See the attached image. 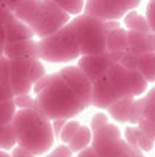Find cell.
Returning <instances> with one entry per match:
<instances>
[{
	"label": "cell",
	"mask_w": 155,
	"mask_h": 157,
	"mask_svg": "<svg viewBox=\"0 0 155 157\" xmlns=\"http://www.w3.org/2000/svg\"><path fill=\"white\" fill-rule=\"evenodd\" d=\"M143 97L139 100H135L132 104V109H130V115H129V123H132V126H136L139 121L143 117Z\"/></svg>",
	"instance_id": "cell-27"
},
{
	"label": "cell",
	"mask_w": 155,
	"mask_h": 157,
	"mask_svg": "<svg viewBox=\"0 0 155 157\" xmlns=\"http://www.w3.org/2000/svg\"><path fill=\"white\" fill-rule=\"evenodd\" d=\"M133 101H135V97L132 96L119 98L117 101L113 103L107 109L110 116L113 117L114 121H117V122H121V123L129 122V115H130V109H132Z\"/></svg>",
	"instance_id": "cell-18"
},
{
	"label": "cell",
	"mask_w": 155,
	"mask_h": 157,
	"mask_svg": "<svg viewBox=\"0 0 155 157\" xmlns=\"http://www.w3.org/2000/svg\"><path fill=\"white\" fill-rule=\"evenodd\" d=\"M16 145V137L12 123H0V150H13Z\"/></svg>",
	"instance_id": "cell-22"
},
{
	"label": "cell",
	"mask_w": 155,
	"mask_h": 157,
	"mask_svg": "<svg viewBox=\"0 0 155 157\" xmlns=\"http://www.w3.org/2000/svg\"><path fill=\"white\" fill-rule=\"evenodd\" d=\"M59 6L69 15V16H72V15H76V16H79L82 10H83V7H85V2H81V0H65V2H56Z\"/></svg>",
	"instance_id": "cell-26"
},
{
	"label": "cell",
	"mask_w": 155,
	"mask_h": 157,
	"mask_svg": "<svg viewBox=\"0 0 155 157\" xmlns=\"http://www.w3.org/2000/svg\"><path fill=\"white\" fill-rule=\"evenodd\" d=\"M13 101L16 109H31L35 106V100L31 94H22V96L13 97Z\"/></svg>",
	"instance_id": "cell-30"
},
{
	"label": "cell",
	"mask_w": 155,
	"mask_h": 157,
	"mask_svg": "<svg viewBox=\"0 0 155 157\" xmlns=\"http://www.w3.org/2000/svg\"><path fill=\"white\" fill-rule=\"evenodd\" d=\"M91 141H92V131L87 125H81L78 132L75 134V137L72 138V141L68 144V147L72 153H79V151L85 150L87 147H89Z\"/></svg>",
	"instance_id": "cell-19"
},
{
	"label": "cell",
	"mask_w": 155,
	"mask_h": 157,
	"mask_svg": "<svg viewBox=\"0 0 155 157\" xmlns=\"http://www.w3.org/2000/svg\"><path fill=\"white\" fill-rule=\"evenodd\" d=\"M35 109L50 122L75 119L82 110V101L57 72L46 75L34 85Z\"/></svg>",
	"instance_id": "cell-1"
},
{
	"label": "cell",
	"mask_w": 155,
	"mask_h": 157,
	"mask_svg": "<svg viewBox=\"0 0 155 157\" xmlns=\"http://www.w3.org/2000/svg\"><path fill=\"white\" fill-rule=\"evenodd\" d=\"M145 18L148 21V25L151 28V33H155V2H149L146 6V15Z\"/></svg>",
	"instance_id": "cell-34"
},
{
	"label": "cell",
	"mask_w": 155,
	"mask_h": 157,
	"mask_svg": "<svg viewBox=\"0 0 155 157\" xmlns=\"http://www.w3.org/2000/svg\"><path fill=\"white\" fill-rule=\"evenodd\" d=\"M12 126L16 144L32 156H46L51 151L56 140L51 122L35 107L16 110Z\"/></svg>",
	"instance_id": "cell-2"
},
{
	"label": "cell",
	"mask_w": 155,
	"mask_h": 157,
	"mask_svg": "<svg viewBox=\"0 0 155 157\" xmlns=\"http://www.w3.org/2000/svg\"><path fill=\"white\" fill-rule=\"evenodd\" d=\"M13 13L6 6V2H0V27H6L10 21H13Z\"/></svg>",
	"instance_id": "cell-31"
},
{
	"label": "cell",
	"mask_w": 155,
	"mask_h": 157,
	"mask_svg": "<svg viewBox=\"0 0 155 157\" xmlns=\"http://www.w3.org/2000/svg\"><path fill=\"white\" fill-rule=\"evenodd\" d=\"M6 6L40 40L70 22V16L56 2H6Z\"/></svg>",
	"instance_id": "cell-3"
},
{
	"label": "cell",
	"mask_w": 155,
	"mask_h": 157,
	"mask_svg": "<svg viewBox=\"0 0 155 157\" xmlns=\"http://www.w3.org/2000/svg\"><path fill=\"white\" fill-rule=\"evenodd\" d=\"M66 122H68V121H61V119H59V121H53V122H51L54 135H57V137H59V134H60L61 128L65 126V123H66Z\"/></svg>",
	"instance_id": "cell-36"
},
{
	"label": "cell",
	"mask_w": 155,
	"mask_h": 157,
	"mask_svg": "<svg viewBox=\"0 0 155 157\" xmlns=\"http://www.w3.org/2000/svg\"><path fill=\"white\" fill-rule=\"evenodd\" d=\"M37 59L50 63H68L81 56L78 40L70 22L57 33L37 41Z\"/></svg>",
	"instance_id": "cell-5"
},
{
	"label": "cell",
	"mask_w": 155,
	"mask_h": 157,
	"mask_svg": "<svg viewBox=\"0 0 155 157\" xmlns=\"http://www.w3.org/2000/svg\"><path fill=\"white\" fill-rule=\"evenodd\" d=\"M91 147L98 157H130L133 154H142L132 148L124 138H121L120 129L110 122L92 131Z\"/></svg>",
	"instance_id": "cell-7"
},
{
	"label": "cell",
	"mask_w": 155,
	"mask_h": 157,
	"mask_svg": "<svg viewBox=\"0 0 155 157\" xmlns=\"http://www.w3.org/2000/svg\"><path fill=\"white\" fill-rule=\"evenodd\" d=\"M0 157H10V154L7 151H2L0 150Z\"/></svg>",
	"instance_id": "cell-38"
},
{
	"label": "cell",
	"mask_w": 155,
	"mask_h": 157,
	"mask_svg": "<svg viewBox=\"0 0 155 157\" xmlns=\"http://www.w3.org/2000/svg\"><path fill=\"white\" fill-rule=\"evenodd\" d=\"M59 75L65 79L70 88L73 90V93L78 96V98L82 101L83 107L87 109L91 106V98H92V82L87 78V75L82 72L76 65H69L61 68Z\"/></svg>",
	"instance_id": "cell-11"
},
{
	"label": "cell",
	"mask_w": 155,
	"mask_h": 157,
	"mask_svg": "<svg viewBox=\"0 0 155 157\" xmlns=\"http://www.w3.org/2000/svg\"><path fill=\"white\" fill-rule=\"evenodd\" d=\"M139 5L141 3L138 0H94L85 3L83 15L102 22H117L121 16L135 10Z\"/></svg>",
	"instance_id": "cell-8"
},
{
	"label": "cell",
	"mask_w": 155,
	"mask_h": 157,
	"mask_svg": "<svg viewBox=\"0 0 155 157\" xmlns=\"http://www.w3.org/2000/svg\"><path fill=\"white\" fill-rule=\"evenodd\" d=\"M146 82H155V53L139 56V63L136 69Z\"/></svg>",
	"instance_id": "cell-21"
},
{
	"label": "cell",
	"mask_w": 155,
	"mask_h": 157,
	"mask_svg": "<svg viewBox=\"0 0 155 157\" xmlns=\"http://www.w3.org/2000/svg\"><path fill=\"white\" fill-rule=\"evenodd\" d=\"M16 110L13 100L0 101V123H12Z\"/></svg>",
	"instance_id": "cell-24"
},
{
	"label": "cell",
	"mask_w": 155,
	"mask_h": 157,
	"mask_svg": "<svg viewBox=\"0 0 155 157\" xmlns=\"http://www.w3.org/2000/svg\"><path fill=\"white\" fill-rule=\"evenodd\" d=\"M129 52L138 56L155 53V33H135L127 31Z\"/></svg>",
	"instance_id": "cell-13"
},
{
	"label": "cell",
	"mask_w": 155,
	"mask_h": 157,
	"mask_svg": "<svg viewBox=\"0 0 155 157\" xmlns=\"http://www.w3.org/2000/svg\"><path fill=\"white\" fill-rule=\"evenodd\" d=\"M105 52L114 53V52H129L127 43V29L124 28H116L111 29L105 37Z\"/></svg>",
	"instance_id": "cell-16"
},
{
	"label": "cell",
	"mask_w": 155,
	"mask_h": 157,
	"mask_svg": "<svg viewBox=\"0 0 155 157\" xmlns=\"http://www.w3.org/2000/svg\"><path fill=\"white\" fill-rule=\"evenodd\" d=\"M136 126L145 134V137H148L152 143H155V123L154 122H151V121H148V119L142 117Z\"/></svg>",
	"instance_id": "cell-29"
},
{
	"label": "cell",
	"mask_w": 155,
	"mask_h": 157,
	"mask_svg": "<svg viewBox=\"0 0 155 157\" xmlns=\"http://www.w3.org/2000/svg\"><path fill=\"white\" fill-rule=\"evenodd\" d=\"M44 157H73V153L69 150L68 145L61 144V145L54 147L53 150L50 151V153H47Z\"/></svg>",
	"instance_id": "cell-32"
},
{
	"label": "cell",
	"mask_w": 155,
	"mask_h": 157,
	"mask_svg": "<svg viewBox=\"0 0 155 157\" xmlns=\"http://www.w3.org/2000/svg\"><path fill=\"white\" fill-rule=\"evenodd\" d=\"M82 123L78 122L76 119H70V121H68V122L65 123V126L61 128L60 134H59V138H60L61 144L68 145V144L72 141V138L75 137V134L78 132V129H79Z\"/></svg>",
	"instance_id": "cell-23"
},
{
	"label": "cell",
	"mask_w": 155,
	"mask_h": 157,
	"mask_svg": "<svg viewBox=\"0 0 155 157\" xmlns=\"http://www.w3.org/2000/svg\"><path fill=\"white\" fill-rule=\"evenodd\" d=\"M46 75V68L37 57L9 59V81L13 97L29 94L35 84Z\"/></svg>",
	"instance_id": "cell-6"
},
{
	"label": "cell",
	"mask_w": 155,
	"mask_h": 157,
	"mask_svg": "<svg viewBox=\"0 0 155 157\" xmlns=\"http://www.w3.org/2000/svg\"><path fill=\"white\" fill-rule=\"evenodd\" d=\"M119 98H121L120 94L116 91V88L108 81L107 75L97 79L92 84V98L91 106L97 109H108L113 103H116Z\"/></svg>",
	"instance_id": "cell-12"
},
{
	"label": "cell",
	"mask_w": 155,
	"mask_h": 157,
	"mask_svg": "<svg viewBox=\"0 0 155 157\" xmlns=\"http://www.w3.org/2000/svg\"><path fill=\"white\" fill-rule=\"evenodd\" d=\"M124 141L139 153H148L154 148V143L148 137H145V134L138 126H127L124 129Z\"/></svg>",
	"instance_id": "cell-15"
},
{
	"label": "cell",
	"mask_w": 155,
	"mask_h": 157,
	"mask_svg": "<svg viewBox=\"0 0 155 157\" xmlns=\"http://www.w3.org/2000/svg\"><path fill=\"white\" fill-rule=\"evenodd\" d=\"M124 25L127 31H135V33H151V28L148 25V21L143 15L138 13L136 10H132L124 15Z\"/></svg>",
	"instance_id": "cell-20"
},
{
	"label": "cell",
	"mask_w": 155,
	"mask_h": 157,
	"mask_svg": "<svg viewBox=\"0 0 155 157\" xmlns=\"http://www.w3.org/2000/svg\"><path fill=\"white\" fill-rule=\"evenodd\" d=\"M37 41L25 40L16 43H6L3 48V56L7 59H19V57H37Z\"/></svg>",
	"instance_id": "cell-14"
},
{
	"label": "cell",
	"mask_w": 155,
	"mask_h": 157,
	"mask_svg": "<svg viewBox=\"0 0 155 157\" xmlns=\"http://www.w3.org/2000/svg\"><path fill=\"white\" fill-rule=\"evenodd\" d=\"M117 63L120 65L121 68L127 69V71H136L138 69V63H139V56L132 53V52H124Z\"/></svg>",
	"instance_id": "cell-28"
},
{
	"label": "cell",
	"mask_w": 155,
	"mask_h": 157,
	"mask_svg": "<svg viewBox=\"0 0 155 157\" xmlns=\"http://www.w3.org/2000/svg\"><path fill=\"white\" fill-rule=\"evenodd\" d=\"M105 123H108V117L105 113H102V112H98V113H95L92 119H91V131H97L98 128H101L104 126Z\"/></svg>",
	"instance_id": "cell-33"
},
{
	"label": "cell",
	"mask_w": 155,
	"mask_h": 157,
	"mask_svg": "<svg viewBox=\"0 0 155 157\" xmlns=\"http://www.w3.org/2000/svg\"><path fill=\"white\" fill-rule=\"evenodd\" d=\"M130 157H143L142 154H133V156H130Z\"/></svg>",
	"instance_id": "cell-39"
},
{
	"label": "cell",
	"mask_w": 155,
	"mask_h": 157,
	"mask_svg": "<svg viewBox=\"0 0 155 157\" xmlns=\"http://www.w3.org/2000/svg\"><path fill=\"white\" fill-rule=\"evenodd\" d=\"M10 157H35V156H32V154H31L29 151H27L25 148H22V147H19V145H16V147H13Z\"/></svg>",
	"instance_id": "cell-35"
},
{
	"label": "cell",
	"mask_w": 155,
	"mask_h": 157,
	"mask_svg": "<svg viewBox=\"0 0 155 157\" xmlns=\"http://www.w3.org/2000/svg\"><path fill=\"white\" fill-rule=\"evenodd\" d=\"M5 31H6V43H16V41H25L34 38V33L24 22L18 21L16 18L5 27Z\"/></svg>",
	"instance_id": "cell-17"
},
{
	"label": "cell",
	"mask_w": 155,
	"mask_h": 157,
	"mask_svg": "<svg viewBox=\"0 0 155 157\" xmlns=\"http://www.w3.org/2000/svg\"><path fill=\"white\" fill-rule=\"evenodd\" d=\"M81 56L101 55L105 52V37L111 29L120 28L119 22H102L95 18L79 15L70 19Z\"/></svg>",
	"instance_id": "cell-4"
},
{
	"label": "cell",
	"mask_w": 155,
	"mask_h": 157,
	"mask_svg": "<svg viewBox=\"0 0 155 157\" xmlns=\"http://www.w3.org/2000/svg\"><path fill=\"white\" fill-rule=\"evenodd\" d=\"M108 81L120 94V97H138L145 93L148 88V82L138 71H127L121 68L119 63L113 65L107 72Z\"/></svg>",
	"instance_id": "cell-9"
},
{
	"label": "cell",
	"mask_w": 155,
	"mask_h": 157,
	"mask_svg": "<svg viewBox=\"0 0 155 157\" xmlns=\"http://www.w3.org/2000/svg\"><path fill=\"white\" fill-rule=\"evenodd\" d=\"M143 117L155 123V87L143 97Z\"/></svg>",
	"instance_id": "cell-25"
},
{
	"label": "cell",
	"mask_w": 155,
	"mask_h": 157,
	"mask_svg": "<svg viewBox=\"0 0 155 157\" xmlns=\"http://www.w3.org/2000/svg\"><path fill=\"white\" fill-rule=\"evenodd\" d=\"M76 157H98V156H97V153H95V151L92 150V147L89 145V147H87L85 150L79 151Z\"/></svg>",
	"instance_id": "cell-37"
},
{
	"label": "cell",
	"mask_w": 155,
	"mask_h": 157,
	"mask_svg": "<svg viewBox=\"0 0 155 157\" xmlns=\"http://www.w3.org/2000/svg\"><path fill=\"white\" fill-rule=\"evenodd\" d=\"M121 52H104L101 55H92V56H81L78 60V68L87 75V78L94 84L97 79H100L102 76L107 75L110 68L116 65L120 60Z\"/></svg>",
	"instance_id": "cell-10"
}]
</instances>
